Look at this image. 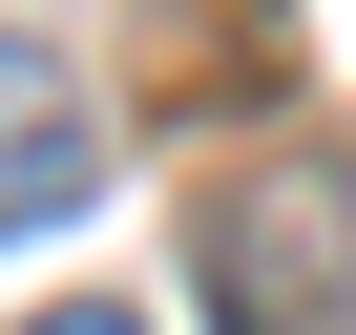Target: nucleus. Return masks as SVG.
<instances>
[{
	"label": "nucleus",
	"mask_w": 356,
	"mask_h": 335,
	"mask_svg": "<svg viewBox=\"0 0 356 335\" xmlns=\"http://www.w3.org/2000/svg\"><path fill=\"white\" fill-rule=\"evenodd\" d=\"M189 272H210L231 335H335V293H356V210H335V189H231V210L189 231Z\"/></svg>",
	"instance_id": "f257e3e1"
},
{
	"label": "nucleus",
	"mask_w": 356,
	"mask_h": 335,
	"mask_svg": "<svg viewBox=\"0 0 356 335\" xmlns=\"http://www.w3.org/2000/svg\"><path fill=\"white\" fill-rule=\"evenodd\" d=\"M42 335H147V314H105V293H63V314H42Z\"/></svg>",
	"instance_id": "7ed1b4c3"
},
{
	"label": "nucleus",
	"mask_w": 356,
	"mask_h": 335,
	"mask_svg": "<svg viewBox=\"0 0 356 335\" xmlns=\"http://www.w3.org/2000/svg\"><path fill=\"white\" fill-rule=\"evenodd\" d=\"M105 189V126H84V63L63 42H0V231H63Z\"/></svg>",
	"instance_id": "f03ea898"
}]
</instances>
